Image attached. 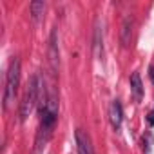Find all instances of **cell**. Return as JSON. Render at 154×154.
<instances>
[{
	"instance_id": "obj_9",
	"label": "cell",
	"mask_w": 154,
	"mask_h": 154,
	"mask_svg": "<svg viewBox=\"0 0 154 154\" xmlns=\"http://www.w3.org/2000/svg\"><path fill=\"white\" fill-rule=\"evenodd\" d=\"M44 11H45V4H44V2H40V0H35V2H31V17H33L35 22H38V20L42 18Z\"/></svg>"
},
{
	"instance_id": "obj_10",
	"label": "cell",
	"mask_w": 154,
	"mask_h": 154,
	"mask_svg": "<svg viewBox=\"0 0 154 154\" xmlns=\"http://www.w3.org/2000/svg\"><path fill=\"white\" fill-rule=\"evenodd\" d=\"M149 123H150V125H154V109L149 112Z\"/></svg>"
},
{
	"instance_id": "obj_8",
	"label": "cell",
	"mask_w": 154,
	"mask_h": 154,
	"mask_svg": "<svg viewBox=\"0 0 154 154\" xmlns=\"http://www.w3.org/2000/svg\"><path fill=\"white\" fill-rule=\"evenodd\" d=\"M131 36H132V20L127 17L122 24V45L127 47L131 44Z\"/></svg>"
},
{
	"instance_id": "obj_3",
	"label": "cell",
	"mask_w": 154,
	"mask_h": 154,
	"mask_svg": "<svg viewBox=\"0 0 154 154\" xmlns=\"http://www.w3.org/2000/svg\"><path fill=\"white\" fill-rule=\"evenodd\" d=\"M76 149H78V154H94V149L91 145V138L82 129L76 131Z\"/></svg>"
},
{
	"instance_id": "obj_11",
	"label": "cell",
	"mask_w": 154,
	"mask_h": 154,
	"mask_svg": "<svg viewBox=\"0 0 154 154\" xmlns=\"http://www.w3.org/2000/svg\"><path fill=\"white\" fill-rule=\"evenodd\" d=\"M149 76H150V80H152V84H154V67L149 69Z\"/></svg>"
},
{
	"instance_id": "obj_2",
	"label": "cell",
	"mask_w": 154,
	"mask_h": 154,
	"mask_svg": "<svg viewBox=\"0 0 154 154\" xmlns=\"http://www.w3.org/2000/svg\"><path fill=\"white\" fill-rule=\"evenodd\" d=\"M20 85V60L15 56L9 62V69L6 74V89H4V109H9V105L15 102V96L18 93Z\"/></svg>"
},
{
	"instance_id": "obj_4",
	"label": "cell",
	"mask_w": 154,
	"mask_h": 154,
	"mask_svg": "<svg viewBox=\"0 0 154 154\" xmlns=\"http://www.w3.org/2000/svg\"><path fill=\"white\" fill-rule=\"evenodd\" d=\"M109 118H111V125L112 129H120L122 127V120H123V109H122V103L118 100H114L111 103V109H109Z\"/></svg>"
},
{
	"instance_id": "obj_5",
	"label": "cell",
	"mask_w": 154,
	"mask_h": 154,
	"mask_svg": "<svg viewBox=\"0 0 154 154\" xmlns=\"http://www.w3.org/2000/svg\"><path fill=\"white\" fill-rule=\"evenodd\" d=\"M131 91H132V96H134L136 102L143 100V84H141V78H140V72L131 74Z\"/></svg>"
},
{
	"instance_id": "obj_6",
	"label": "cell",
	"mask_w": 154,
	"mask_h": 154,
	"mask_svg": "<svg viewBox=\"0 0 154 154\" xmlns=\"http://www.w3.org/2000/svg\"><path fill=\"white\" fill-rule=\"evenodd\" d=\"M93 47H94V56L100 58L102 53H103V33H102V27H100V20H96V26H94V40H93Z\"/></svg>"
},
{
	"instance_id": "obj_1",
	"label": "cell",
	"mask_w": 154,
	"mask_h": 154,
	"mask_svg": "<svg viewBox=\"0 0 154 154\" xmlns=\"http://www.w3.org/2000/svg\"><path fill=\"white\" fill-rule=\"evenodd\" d=\"M40 93H42L40 76H38V74H33L31 80H29V84H27L24 100H22V103H20V120H22V122H26V120L29 118V114L33 112L35 105L40 102Z\"/></svg>"
},
{
	"instance_id": "obj_7",
	"label": "cell",
	"mask_w": 154,
	"mask_h": 154,
	"mask_svg": "<svg viewBox=\"0 0 154 154\" xmlns=\"http://www.w3.org/2000/svg\"><path fill=\"white\" fill-rule=\"evenodd\" d=\"M49 62H51V69L56 71V67H58V44H56V31L51 33V42H49Z\"/></svg>"
}]
</instances>
